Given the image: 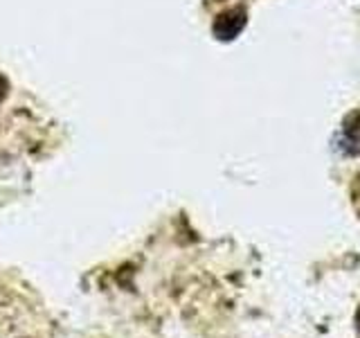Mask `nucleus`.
Segmentation results:
<instances>
[{"instance_id": "1", "label": "nucleus", "mask_w": 360, "mask_h": 338, "mask_svg": "<svg viewBox=\"0 0 360 338\" xmlns=\"http://www.w3.org/2000/svg\"><path fill=\"white\" fill-rule=\"evenodd\" d=\"M245 23H248L245 9L234 7V9H228L217 16V20H214V25H212V32L219 41H232L243 32Z\"/></svg>"}, {"instance_id": "2", "label": "nucleus", "mask_w": 360, "mask_h": 338, "mask_svg": "<svg viewBox=\"0 0 360 338\" xmlns=\"http://www.w3.org/2000/svg\"><path fill=\"white\" fill-rule=\"evenodd\" d=\"M7 90H9V82L5 75H0V101L7 97Z\"/></svg>"}, {"instance_id": "3", "label": "nucleus", "mask_w": 360, "mask_h": 338, "mask_svg": "<svg viewBox=\"0 0 360 338\" xmlns=\"http://www.w3.org/2000/svg\"><path fill=\"white\" fill-rule=\"evenodd\" d=\"M356 325H358V330H360V307H358V311H356Z\"/></svg>"}]
</instances>
